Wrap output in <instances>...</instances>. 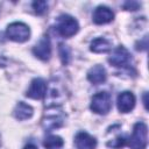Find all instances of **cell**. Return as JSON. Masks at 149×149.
<instances>
[{"instance_id":"cell-1","label":"cell","mask_w":149,"mask_h":149,"mask_svg":"<svg viewBox=\"0 0 149 149\" xmlns=\"http://www.w3.org/2000/svg\"><path fill=\"white\" fill-rule=\"evenodd\" d=\"M65 121V115L59 106H49V108L44 112L42 118V126L47 130H52L63 126Z\"/></svg>"},{"instance_id":"cell-2","label":"cell","mask_w":149,"mask_h":149,"mask_svg":"<svg viewBox=\"0 0 149 149\" xmlns=\"http://www.w3.org/2000/svg\"><path fill=\"white\" fill-rule=\"evenodd\" d=\"M148 144V127L144 122H136L128 146L130 149H146Z\"/></svg>"},{"instance_id":"cell-3","label":"cell","mask_w":149,"mask_h":149,"mask_svg":"<svg viewBox=\"0 0 149 149\" xmlns=\"http://www.w3.org/2000/svg\"><path fill=\"white\" fill-rule=\"evenodd\" d=\"M57 33L63 37H71L79 30V24L74 17L68 14H63L57 19L56 24Z\"/></svg>"},{"instance_id":"cell-4","label":"cell","mask_w":149,"mask_h":149,"mask_svg":"<svg viewBox=\"0 0 149 149\" xmlns=\"http://www.w3.org/2000/svg\"><path fill=\"white\" fill-rule=\"evenodd\" d=\"M6 35L9 40L14 42H26L30 37V29L29 27L23 22H13L8 24L6 29Z\"/></svg>"},{"instance_id":"cell-5","label":"cell","mask_w":149,"mask_h":149,"mask_svg":"<svg viewBox=\"0 0 149 149\" xmlns=\"http://www.w3.org/2000/svg\"><path fill=\"white\" fill-rule=\"evenodd\" d=\"M91 109L97 113L105 115L112 108V97L107 92H98L91 99Z\"/></svg>"},{"instance_id":"cell-6","label":"cell","mask_w":149,"mask_h":149,"mask_svg":"<svg viewBox=\"0 0 149 149\" xmlns=\"http://www.w3.org/2000/svg\"><path fill=\"white\" fill-rule=\"evenodd\" d=\"M132 59V55L130 52L122 45L115 48L112 52V55L108 57V62L116 66V68H122V66H127L129 64Z\"/></svg>"},{"instance_id":"cell-7","label":"cell","mask_w":149,"mask_h":149,"mask_svg":"<svg viewBox=\"0 0 149 149\" xmlns=\"http://www.w3.org/2000/svg\"><path fill=\"white\" fill-rule=\"evenodd\" d=\"M47 93V84L42 78H34L26 93V97L30 99H42Z\"/></svg>"},{"instance_id":"cell-8","label":"cell","mask_w":149,"mask_h":149,"mask_svg":"<svg viewBox=\"0 0 149 149\" xmlns=\"http://www.w3.org/2000/svg\"><path fill=\"white\" fill-rule=\"evenodd\" d=\"M116 105H118L119 112L128 113L135 106V95L129 91H123L118 95Z\"/></svg>"},{"instance_id":"cell-9","label":"cell","mask_w":149,"mask_h":149,"mask_svg":"<svg viewBox=\"0 0 149 149\" xmlns=\"http://www.w3.org/2000/svg\"><path fill=\"white\" fill-rule=\"evenodd\" d=\"M33 54L42 61H48L50 58L51 44H50V40L48 38V36H44L38 41V43L33 48Z\"/></svg>"},{"instance_id":"cell-10","label":"cell","mask_w":149,"mask_h":149,"mask_svg":"<svg viewBox=\"0 0 149 149\" xmlns=\"http://www.w3.org/2000/svg\"><path fill=\"white\" fill-rule=\"evenodd\" d=\"M114 19V13L112 12L111 8L106 6H98L92 15V20L97 24H106L113 21Z\"/></svg>"},{"instance_id":"cell-11","label":"cell","mask_w":149,"mask_h":149,"mask_svg":"<svg viewBox=\"0 0 149 149\" xmlns=\"http://www.w3.org/2000/svg\"><path fill=\"white\" fill-rule=\"evenodd\" d=\"M74 146L77 149H95L97 140L86 132H80L74 137Z\"/></svg>"},{"instance_id":"cell-12","label":"cell","mask_w":149,"mask_h":149,"mask_svg":"<svg viewBox=\"0 0 149 149\" xmlns=\"http://www.w3.org/2000/svg\"><path fill=\"white\" fill-rule=\"evenodd\" d=\"M106 70L102 65H94L93 68H91L87 72V79L92 83V84H101L106 80Z\"/></svg>"},{"instance_id":"cell-13","label":"cell","mask_w":149,"mask_h":149,"mask_svg":"<svg viewBox=\"0 0 149 149\" xmlns=\"http://www.w3.org/2000/svg\"><path fill=\"white\" fill-rule=\"evenodd\" d=\"M34 114V109L31 106H29L28 104L23 102V101H20L15 108H14V116L17 119V120H27V119H30Z\"/></svg>"},{"instance_id":"cell-14","label":"cell","mask_w":149,"mask_h":149,"mask_svg":"<svg viewBox=\"0 0 149 149\" xmlns=\"http://www.w3.org/2000/svg\"><path fill=\"white\" fill-rule=\"evenodd\" d=\"M90 49H91V51H93L95 54H105L112 49V43L107 38L98 37L91 42Z\"/></svg>"},{"instance_id":"cell-15","label":"cell","mask_w":149,"mask_h":149,"mask_svg":"<svg viewBox=\"0 0 149 149\" xmlns=\"http://www.w3.org/2000/svg\"><path fill=\"white\" fill-rule=\"evenodd\" d=\"M63 144H64L63 139L57 135H49L43 141V146L45 149H57L61 148Z\"/></svg>"},{"instance_id":"cell-16","label":"cell","mask_w":149,"mask_h":149,"mask_svg":"<svg viewBox=\"0 0 149 149\" xmlns=\"http://www.w3.org/2000/svg\"><path fill=\"white\" fill-rule=\"evenodd\" d=\"M58 52H59V56H61V59H62V63L65 65L69 63L70 61V49L68 45H64V44H59V48H58Z\"/></svg>"},{"instance_id":"cell-17","label":"cell","mask_w":149,"mask_h":149,"mask_svg":"<svg viewBox=\"0 0 149 149\" xmlns=\"http://www.w3.org/2000/svg\"><path fill=\"white\" fill-rule=\"evenodd\" d=\"M31 6H33L34 12L36 14H38V15H42V14H44L48 10V3H47V1H43V0L34 1Z\"/></svg>"},{"instance_id":"cell-18","label":"cell","mask_w":149,"mask_h":149,"mask_svg":"<svg viewBox=\"0 0 149 149\" xmlns=\"http://www.w3.org/2000/svg\"><path fill=\"white\" fill-rule=\"evenodd\" d=\"M125 144H126V139L123 136H119V137H116L113 141L107 143L108 147H112V148H115V149H119V148L123 147Z\"/></svg>"},{"instance_id":"cell-19","label":"cell","mask_w":149,"mask_h":149,"mask_svg":"<svg viewBox=\"0 0 149 149\" xmlns=\"http://www.w3.org/2000/svg\"><path fill=\"white\" fill-rule=\"evenodd\" d=\"M141 5L137 1H126L123 3V8L126 10H137Z\"/></svg>"},{"instance_id":"cell-20","label":"cell","mask_w":149,"mask_h":149,"mask_svg":"<svg viewBox=\"0 0 149 149\" xmlns=\"http://www.w3.org/2000/svg\"><path fill=\"white\" fill-rule=\"evenodd\" d=\"M6 57L0 52V68H2V66H5L6 65Z\"/></svg>"},{"instance_id":"cell-21","label":"cell","mask_w":149,"mask_h":149,"mask_svg":"<svg viewBox=\"0 0 149 149\" xmlns=\"http://www.w3.org/2000/svg\"><path fill=\"white\" fill-rule=\"evenodd\" d=\"M23 149H38V148H37L35 144H33V143H29V144H27V146H26Z\"/></svg>"},{"instance_id":"cell-22","label":"cell","mask_w":149,"mask_h":149,"mask_svg":"<svg viewBox=\"0 0 149 149\" xmlns=\"http://www.w3.org/2000/svg\"><path fill=\"white\" fill-rule=\"evenodd\" d=\"M143 104H144V107L148 108V106H147V92H144V94H143Z\"/></svg>"},{"instance_id":"cell-23","label":"cell","mask_w":149,"mask_h":149,"mask_svg":"<svg viewBox=\"0 0 149 149\" xmlns=\"http://www.w3.org/2000/svg\"><path fill=\"white\" fill-rule=\"evenodd\" d=\"M0 143H1V142H0Z\"/></svg>"}]
</instances>
